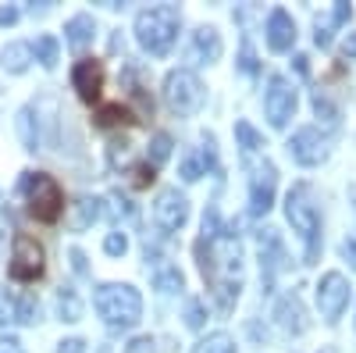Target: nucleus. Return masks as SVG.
I'll return each instance as SVG.
<instances>
[{"label": "nucleus", "instance_id": "1", "mask_svg": "<svg viewBox=\"0 0 356 353\" xmlns=\"http://www.w3.org/2000/svg\"><path fill=\"white\" fill-rule=\"evenodd\" d=\"M178 25H182V11L175 4L146 8V11L136 15V40L150 57H164L171 50L175 36H178Z\"/></svg>", "mask_w": 356, "mask_h": 353}, {"label": "nucleus", "instance_id": "2", "mask_svg": "<svg viewBox=\"0 0 356 353\" xmlns=\"http://www.w3.org/2000/svg\"><path fill=\"white\" fill-rule=\"evenodd\" d=\"M93 300H97L100 317L107 321L111 329H132V325H139V317H143V297H139V289L129 285V282H104Z\"/></svg>", "mask_w": 356, "mask_h": 353}, {"label": "nucleus", "instance_id": "3", "mask_svg": "<svg viewBox=\"0 0 356 353\" xmlns=\"http://www.w3.org/2000/svg\"><path fill=\"white\" fill-rule=\"evenodd\" d=\"M285 218L303 235L307 260H317V253H321V214H317V203H314V193H310L307 182L292 186V193L285 196Z\"/></svg>", "mask_w": 356, "mask_h": 353}, {"label": "nucleus", "instance_id": "4", "mask_svg": "<svg viewBox=\"0 0 356 353\" xmlns=\"http://www.w3.org/2000/svg\"><path fill=\"white\" fill-rule=\"evenodd\" d=\"M22 193H25V200H29V214H33L36 221L54 225L57 218H61V211H65V193H61V186H57L54 175H47V171H25Z\"/></svg>", "mask_w": 356, "mask_h": 353}, {"label": "nucleus", "instance_id": "5", "mask_svg": "<svg viewBox=\"0 0 356 353\" xmlns=\"http://www.w3.org/2000/svg\"><path fill=\"white\" fill-rule=\"evenodd\" d=\"M164 100H168V107H171L178 118H193V114L203 107L207 90H203V82H200L196 72L175 68V72H168V79H164Z\"/></svg>", "mask_w": 356, "mask_h": 353}, {"label": "nucleus", "instance_id": "6", "mask_svg": "<svg viewBox=\"0 0 356 353\" xmlns=\"http://www.w3.org/2000/svg\"><path fill=\"white\" fill-rule=\"evenodd\" d=\"M47 268V253L43 246L33 240V235L18 232L15 235V250H11V264H8V275L15 282H36Z\"/></svg>", "mask_w": 356, "mask_h": 353}, {"label": "nucleus", "instance_id": "7", "mask_svg": "<svg viewBox=\"0 0 356 353\" xmlns=\"http://www.w3.org/2000/svg\"><path fill=\"white\" fill-rule=\"evenodd\" d=\"M296 104H300V97H296V86H292L285 75H271V82H267V93H264L267 122H271L275 129H285L289 118L296 114Z\"/></svg>", "mask_w": 356, "mask_h": 353}, {"label": "nucleus", "instance_id": "8", "mask_svg": "<svg viewBox=\"0 0 356 353\" xmlns=\"http://www.w3.org/2000/svg\"><path fill=\"white\" fill-rule=\"evenodd\" d=\"M346 304H349L346 275H339V272L321 275V282H317V311H321V317L328 321V325H335V321L342 317V311H346Z\"/></svg>", "mask_w": 356, "mask_h": 353}, {"label": "nucleus", "instance_id": "9", "mask_svg": "<svg viewBox=\"0 0 356 353\" xmlns=\"http://www.w3.org/2000/svg\"><path fill=\"white\" fill-rule=\"evenodd\" d=\"M154 218L164 232H178L186 225L189 218V200L186 193H178V189H161L157 200H154Z\"/></svg>", "mask_w": 356, "mask_h": 353}, {"label": "nucleus", "instance_id": "10", "mask_svg": "<svg viewBox=\"0 0 356 353\" xmlns=\"http://www.w3.org/2000/svg\"><path fill=\"white\" fill-rule=\"evenodd\" d=\"M275 186H278V171L271 161H260L250 175V207L253 214H267L275 203Z\"/></svg>", "mask_w": 356, "mask_h": 353}, {"label": "nucleus", "instance_id": "11", "mask_svg": "<svg viewBox=\"0 0 356 353\" xmlns=\"http://www.w3.org/2000/svg\"><path fill=\"white\" fill-rule=\"evenodd\" d=\"M289 154H292L296 164L314 168V164H321L324 157H328V143H324V136L314 125H307V129H300L289 139Z\"/></svg>", "mask_w": 356, "mask_h": 353}, {"label": "nucleus", "instance_id": "12", "mask_svg": "<svg viewBox=\"0 0 356 353\" xmlns=\"http://www.w3.org/2000/svg\"><path fill=\"white\" fill-rule=\"evenodd\" d=\"M72 86L79 90V97L86 104H93L104 90V65L97 61V57H82V61L72 68Z\"/></svg>", "mask_w": 356, "mask_h": 353}, {"label": "nucleus", "instance_id": "13", "mask_svg": "<svg viewBox=\"0 0 356 353\" xmlns=\"http://www.w3.org/2000/svg\"><path fill=\"white\" fill-rule=\"evenodd\" d=\"M292 43H296V22L285 8H275L267 15V47L275 54H285V50H292Z\"/></svg>", "mask_w": 356, "mask_h": 353}, {"label": "nucleus", "instance_id": "14", "mask_svg": "<svg viewBox=\"0 0 356 353\" xmlns=\"http://www.w3.org/2000/svg\"><path fill=\"white\" fill-rule=\"evenodd\" d=\"M221 57V33L214 25H200L193 33V47H189V61L196 65H211Z\"/></svg>", "mask_w": 356, "mask_h": 353}, {"label": "nucleus", "instance_id": "15", "mask_svg": "<svg viewBox=\"0 0 356 353\" xmlns=\"http://www.w3.org/2000/svg\"><path fill=\"white\" fill-rule=\"evenodd\" d=\"M93 36H97V22L89 18V15H75V18H68V25H65V40H68V47H72L75 54H82L89 43H93Z\"/></svg>", "mask_w": 356, "mask_h": 353}, {"label": "nucleus", "instance_id": "16", "mask_svg": "<svg viewBox=\"0 0 356 353\" xmlns=\"http://www.w3.org/2000/svg\"><path fill=\"white\" fill-rule=\"evenodd\" d=\"M0 65H4L11 75H22L29 65H33V43H8L4 54H0Z\"/></svg>", "mask_w": 356, "mask_h": 353}, {"label": "nucleus", "instance_id": "17", "mask_svg": "<svg viewBox=\"0 0 356 353\" xmlns=\"http://www.w3.org/2000/svg\"><path fill=\"white\" fill-rule=\"evenodd\" d=\"M278 325L285 329V332H296V336H300L303 329H307V314H303V307H300V300H296V297H285L282 304H278Z\"/></svg>", "mask_w": 356, "mask_h": 353}, {"label": "nucleus", "instance_id": "18", "mask_svg": "<svg viewBox=\"0 0 356 353\" xmlns=\"http://www.w3.org/2000/svg\"><path fill=\"white\" fill-rule=\"evenodd\" d=\"M353 18V8L349 4H335V11L328 15V18H317V47H328L332 43V29H339L342 22H349Z\"/></svg>", "mask_w": 356, "mask_h": 353}, {"label": "nucleus", "instance_id": "19", "mask_svg": "<svg viewBox=\"0 0 356 353\" xmlns=\"http://www.w3.org/2000/svg\"><path fill=\"white\" fill-rule=\"evenodd\" d=\"M139 118L125 107V104H104L100 111H97V125L100 129H111V125H136Z\"/></svg>", "mask_w": 356, "mask_h": 353}, {"label": "nucleus", "instance_id": "20", "mask_svg": "<svg viewBox=\"0 0 356 353\" xmlns=\"http://www.w3.org/2000/svg\"><path fill=\"white\" fill-rule=\"evenodd\" d=\"M100 218V200H93V196H82L79 203H75V214H72V228H89Z\"/></svg>", "mask_w": 356, "mask_h": 353}, {"label": "nucleus", "instance_id": "21", "mask_svg": "<svg viewBox=\"0 0 356 353\" xmlns=\"http://www.w3.org/2000/svg\"><path fill=\"white\" fill-rule=\"evenodd\" d=\"M193 353H235V339L228 332H211L193 346Z\"/></svg>", "mask_w": 356, "mask_h": 353}, {"label": "nucleus", "instance_id": "22", "mask_svg": "<svg viewBox=\"0 0 356 353\" xmlns=\"http://www.w3.org/2000/svg\"><path fill=\"white\" fill-rule=\"evenodd\" d=\"M57 54H61V43H57V36H40L36 47H33V57H36L43 68H54V65H57Z\"/></svg>", "mask_w": 356, "mask_h": 353}, {"label": "nucleus", "instance_id": "23", "mask_svg": "<svg viewBox=\"0 0 356 353\" xmlns=\"http://www.w3.org/2000/svg\"><path fill=\"white\" fill-rule=\"evenodd\" d=\"M57 311H61V321H79L82 317V304H79V297H75V289H61L57 292Z\"/></svg>", "mask_w": 356, "mask_h": 353}, {"label": "nucleus", "instance_id": "24", "mask_svg": "<svg viewBox=\"0 0 356 353\" xmlns=\"http://www.w3.org/2000/svg\"><path fill=\"white\" fill-rule=\"evenodd\" d=\"M18 132H22L25 150H40V132L33 129V107H22V114H18Z\"/></svg>", "mask_w": 356, "mask_h": 353}, {"label": "nucleus", "instance_id": "25", "mask_svg": "<svg viewBox=\"0 0 356 353\" xmlns=\"http://www.w3.org/2000/svg\"><path fill=\"white\" fill-rule=\"evenodd\" d=\"M235 136H239V143H243L246 154H253V150H260V146H264V136H260L250 122H235Z\"/></svg>", "mask_w": 356, "mask_h": 353}, {"label": "nucleus", "instance_id": "26", "mask_svg": "<svg viewBox=\"0 0 356 353\" xmlns=\"http://www.w3.org/2000/svg\"><path fill=\"white\" fill-rule=\"evenodd\" d=\"M146 157H150V168L164 164V161L171 157V136H168V132H157L154 143H150V154H146Z\"/></svg>", "mask_w": 356, "mask_h": 353}, {"label": "nucleus", "instance_id": "27", "mask_svg": "<svg viewBox=\"0 0 356 353\" xmlns=\"http://www.w3.org/2000/svg\"><path fill=\"white\" fill-rule=\"evenodd\" d=\"M104 250H107L111 257H122V253L129 250V240H125V232H111L107 240H104Z\"/></svg>", "mask_w": 356, "mask_h": 353}, {"label": "nucleus", "instance_id": "28", "mask_svg": "<svg viewBox=\"0 0 356 353\" xmlns=\"http://www.w3.org/2000/svg\"><path fill=\"white\" fill-rule=\"evenodd\" d=\"M314 111H317V118L324 114V122H328V125H335V122H339V111H335L328 100H324L321 93H314Z\"/></svg>", "mask_w": 356, "mask_h": 353}, {"label": "nucleus", "instance_id": "29", "mask_svg": "<svg viewBox=\"0 0 356 353\" xmlns=\"http://www.w3.org/2000/svg\"><path fill=\"white\" fill-rule=\"evenodd\" d=\"M157 285H161L164 292H175V289H182V272H175V268L161 272V275H157Z\"/></svg>", "mask_w": 356, "mask_h": 353}, {"label": "nucleus", "instance_id": "30", "mask_svg": "<svg viewBox=\"0 0 356 353\" xmlns=\"http://www.w3.org/2000/svg\"><path fill=\"white\" fill-rule=\"evenodd\" d=\"M186 325H189V329H200V325H203V304H200V300H189V307H186Z\"/></svg>", "mask_w": 356, "mask_h": 353}, {"label": "nucleus", "instance_id": "31", "mask_svg": "<svg viewBox=\"0 0 356 353\" xmlns=\"http://www.w3.org/2000/svg\"><path fill=\"white\" fill-rule=\"evenodd\" d=\"M125 353H157V343H154L150 336H139V339H132V343L125 346Z\"/></svg>", "mask_w": 356, "mask_h": 353}, {"label": "nucleus", "instance_id": "32", "mask_svg": "<svg viewBox=\"0 0 356 353\" xmlns=\"http://www.w3.org/2000/svg\"><path fill=\"white\" fill-rule=\"evenodd\" d=\"M200 175H203V164L189 157V161L182 164V179H186V182H196V179H200Z\"/></svg>", "mask_w": 356, "mask_h": 353}, {"label": "nucleus", "instance_id": "33", "mask_svg": "<svg viewBox=\"0 0 356 353\" xmlns=\"http://www.w3.org/2000/svg\"><path fill=\"white\" fill-rule=\"evenodd\" d=\"M0 353H25V346L15 336H0Z\"/></svg>", "mask_w": 356, "mask_h": 353}, {"label": "nucleus", "instance_id": "34", "mask_svg": "<svg viewBox=\"0 0 356 353\" xmlns=\"http://www.w3.org/2000/svg\"><path fill=\"white\" fill-rule=\"evenodd\" d=\"M57 353H86V343L82 339H65V343H57Z\"/></svg>", "mask_w": 356, "mask_h": 353}, {"label": "nucleus", "instance_id": "35", "mask_svg": "<svg viewBox=\"0 0 356 353\" xmlns=\"http://www.w3.org/2000/svg\"><path fill=\"white\" fill-rule=\"evenodd\" d=\"M239 65H243V72H250V75L257 72V61H253V50H250V47H243V61H239Z\"/></svg>", "mask_w": 356, "mask_h": 353}, {"label": "nucleus", "instance_id": "36", "mask_svg": "<svg viewBox=\"0 0 356 353\" xmlns=\"http://www.w3.org/2000/svg\"><path fill=\"white\" fill-rule=\"evenodd\" d=\"M342 257H349L353 268H356V235H349V240L342 243Z\"/></svg>", "mask_w": 356, "mask_h": 353}, {"label": "nucleus", "instance_id": "37", "mask_svg": "<svg viewBox=\"0 0 356 353\" xmlns=\"http://www.w3.org/2000/svg\"><path fill=\"white\" fill-rule=\"evenodd\" d=\"M18 22V8H0V25H15Z\"/></svg>", "mask_w": 356, "mask_h": 353}, {"label": "nucleus", "instance_id": "38", "mask_svg": "<svg viewBox=\"0 0 356 353\" xmlns=\"http://www.w3.org/2000/svg\"><path fill=\"white\" fill-rule=\"evenodd\" d=\"M72 268H75L79 275H86V257H82V250H72Z\"/></svg>", "mask_w": 356, "mask_h": 353}, {"label": "nucleus", "instance_id": "39", "mask_svg": "<svg viewBox=\"0 0 356 353\" xmlns=\"http://www.w3.org/2000/svg\"><path fill=\"white\" fill-rule=\"evenodd\" d=\"M342 54H346V57H356V33H353V36H346V43H342Z\"/></svg>", "mask_w": 356, "mask_h": 353}, {"label": "nucleus", "instance_id": "40", "mask_svg": "<svg viewBox=\"0 0 356 353\" xmlns=\"http://www.w3.org/2000/svg\"><path fill=\"white\" fill-rule=\"evenodd\" d=\"M0 240H4V235H0Z\"/></svg>", "mask_w": 356, "mask_h": 353}]
</instances>
